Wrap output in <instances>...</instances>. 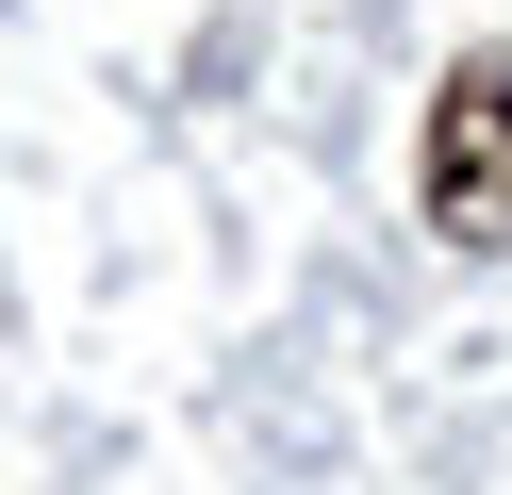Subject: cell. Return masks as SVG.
I'll return each mask as SVG.
<instances>
[{"mask_svg":"<svg viewBox=\"0 0 512 495\" xmlns=\"http://www.w3.org/2000/svg\"><path fill=\"white\" fill-rule=\"evenodd\" d=\"M413 182H430V231H446V248H512V50H463V66H446Z\"/></svg>","mask_w":512,"mask_h":495,"instance_id":"1","label":"cell"}]
</instances>
